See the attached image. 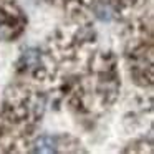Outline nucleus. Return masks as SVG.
<instances>
[{
	"label": "nucleus",
	"mask_w": 154,
	"mask_h": 154,
	"mask_svg": "<svg viewBox=\"0 0 154 154\" xmlns=\"http://www.w3.org/2000/svg\"><path fill=\"white\" fill-rule=\"evenodd\" d=\"M94 12H96V17L100 18V20L103 22H109L113 20L114 17H116V10H114V7L109 4V2H106V0H103V2H100V4L94 7Z\"/></svg>",
	"instance_id": "f257e3e1"
},
{
	"label": "nucleus",
	"mask_w": 154,
	"mask_h": 154,
	"mask_svg": "<svg viewBox=\"0 0 154 154\" xmlns=\"http://www.w3.org/2000/svg\"><path fill=\"white\" fill-rule=\"evenodd\" d=\"M33 149L37 152H55L57 151V144H55V139L51 136H42L37 139Z\"/></svg>",
	"instance_id": "f03ea898"
}]
</instances>
